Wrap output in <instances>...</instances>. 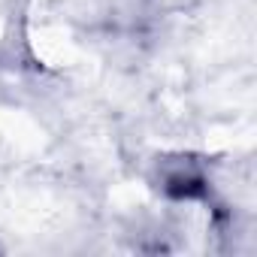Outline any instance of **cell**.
Listing matches in <instances>:
<instances>
[{"label":"cell","mask_w":257,"mask_h":257,"mask_svg":"<svg viewBox=\"0 0 257 257\" xmlns=\"http://www.w3.org/2000/svg\"><path fill=\"white\" fill-rule=\"evenodd\" d=\"M158 182H161V191L170 200H179V203L203 200L206 191H209V179H206L203 167L194 158H185V155L164 158L158 164Z\"/></svg>","instance_id":"obj_1"}]
</instances>
